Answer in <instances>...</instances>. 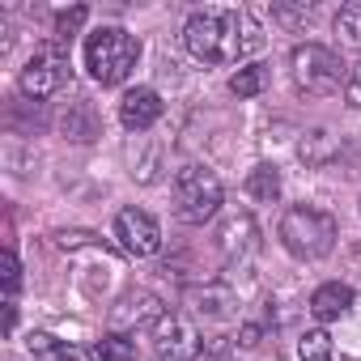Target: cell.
<instances>
[{
  "mask_svg": "<svg viewBox=\"0 0 361 361\" xmlns=\"http://www.w3.org/2000/svg\"><path fill=\"white\" fill-rule=\"evenodd\" d=\"M298 153H302V161L306 166H327L331 157H336V136L331 132H306L302 136V145H298Z\"/></svg>",
  "mask_w": 361,
  "mask_h": 361,
  "instance_id": "cell-16",
  "label": "cell"
},
{
  "mask_svg": "<svg viewBox=\"0 0 361 361\" xmlns=\"http://www.w3.org/2000/svg\"><path fill=\"white\" fill-rule=\"evenodd\" d=\"M56 243L73 251V247H90V234H81V230H73V234H56Z\"/></svg>",
  "mask_w": 361,
  "mask_h": 361,
  "instance_id": "cell-24",
  "label": "cell"
},
{
  "mask_svg": "<svg viewBox=\"0 0 361 361\" xmlns=\"http://www.w3.org/2000/svg\"><path fill=\"white\" fill-rule=\"evenodd\" d=\"M183 43L200 64H238L259 47V30L243 9H200L188 18Z\"/></svg>",
  "mask_w": 361,
  "mask_h": 361,
  "instance_id": "cell-1",
  "label": "cell"
},
{
  "mask_svg": "<svg viewBox=\"0 0 361 361\" xmlns=\"http://www.w3.org/2000/svg\"><path fill=\"white\" fill-rule=\"evenodd\" d=\"M217 243H221L226 259H247V255L255 251V221H251V217H230V221L221 226Z\"/></svg>",
  "mask_w": 361,
  "mask_h": 361,
  "instance_id": "cell-13",
  "label": "cell"
},
{
  "mask_svg": "<svg viewBox=\"0 0 361 361\" xmlns=\"http://www.w3.org/2000/svg\"><path fill=\"white\" fill-rule=\"evenodd\" d=\"M348 306H353V289L340 285V281H327V285H319V289L310 293V314H314L319 323H336V319H344Z\"/></svg>",
  "mask_w": 361,
  "mask_h": 361,
  "instance_id": "cell-11",
  "label": "cell"
},
{
  "mask_svg": "<svg viewBox=\"0 0 361 361\" xmlns=\"http://www.w3.org/2000/svg\"><path fill=\"white\" fill-rule=\"evenodd\" d=\"M153 353H157V361H196L200 357V336L188 319L166 314L153 331Z\"/></svg>",
  "mask_w": 361,
  "mask_h": 361,
  "instance_id": "cell-8",
  "label": "cell"
},
{
  "mask_svg": "<svg viewBox=\"0 0 361 361\" xmlns=\"http://www.w3.org/2000/svg\"><path fill=\"white\" fill-rule=\"evenodd\" d=\"M68 77H73L68 43L51 39V43L35 47V56L26 60V68H22V77H18V85H22V94H26V98H51V94H60V90L68 85Z\"/></svg>",
  "mask_w": 361,
  "mask_h": 361,
  "instance_id": "cell-6",
  "label": "cell"
},
{
  "mask_svg": "<svg viewBox=\"0 0 361 361\" xmlns=\"http://www.w3.org/2000/svg\"><path fill=\"white\" fill-rule=\"evenodd\" d=\"M140 60V43L136 35H128L123 26H102L85 39V68L98 85H119L128 81V73Z\"/></svg>",
  "mask_w": 361,
  "mask_h": 361,
  "instance_id": "cell-2",
  "label": "cell"
},
{
  "mask_svg": "<svg viewBox=\"0 0 361 361\" xmlns=\"http://www.w3.org/2000/svg\"><path fill=\"white\" fill-rule=\"evenodd\" d=\"M336 238H340L336 217L314 204H298L281 217V243L293 259H323V255H331Z\"/></svg>",
  "mask_w": 361,
  "mask_h": 361,
  "instance_id": "cell-3",
  "label": "cell"
},
{
  "mask_svg": "<svg viewBox=\"0 0 361 361\" xmlns=\"http://www.w3.org/2000/svg\"><path fill=\"white\" fill-rule=\"evenodd\" d=\"M298 361H331V336H327L323 327L302 331V340H298Z\"/></svg>",
  "mask_w": 361,
  "mask_h": 361,
  "instance_id": "cell-20",
  "label": "cell"
},
{
  "mask_svg": "<svg viewBox=\"0 0 361 361\" xmlns=\"http://www.w3.org/2000/svg\"><path fill=\"white\" fill-rule=\"evenodd\" d=\"M26 353H30V361H73V357H77V348H73L68 340H56V336H47V331H35V336L26 340Z\"/></svg>",
  "mask_w": 361,
  "mask_h": 361,
  "instance_id": "cell-15",
  "label": "cell"
},
{
  "mask_svg": "<svg viewBox=\"0 0 361 361\" xmlns=\"http://www.w3.org/2000/svg\"><path fill=\"white\" fill-rule=\"evenodd\" d=\"M344 102L353 106V111H361V64L348 73V81H344Z\"/></svg>",
  "mask_w": 361,
  "mask_h": 361,
  "instance_id": "cell-23",
  "label": "cell"
},
{
  "mask_svg": "<svg viewBox=\"0 0 361 361\" xmlns=\"http://www.w3.org/2000/svg\"><path fill=\"white\" fill-rule=\"evenodd\" d=\"M166 314H161V302L149 293V289H132L115 310H111V323H115V331H123L128 336V327H140V323H161Z\"/></svg>",
  "mask_w": 361,
  "mask_h": 361,
  "instance_id": "cell-10",
  "label": "cell"
},
{
  "mask_svg": "<svg viewBox=\"0 0 361 361\" xmlns=\"http://www.w3.org/2000/svg\"><path fill=\"white\" fill-rule=\"evenodd\" d=\"M238 344H243V348H255V344H259V327H255V323H247V327L238 331Z\"/></svg>",
  "mask_w": 361,
  "mask_h": 361,
  "instance_id": "cell-25",
  "label": "cell"
},
{
  "mask_svg": "<svg viewBox=\"0 0 361 361\" xmlns=\"http://www.w3.org/2000/svg\"><path fill=\"white\" fill-rule=\"evenodd\" d=\"M336 35L344 47L361 51V0H348V5L336 13Z\"/></svg>",
  "mask_w": 361,
  "mask_h": 361,
  "instance_id": "cell-18",
  "label": "cell"
},
{
  "mask_svg": "<svg viewBox=\"0 0 361 361\" xmlns=\"http://www.w3.org/2000/svg\"><path fill=\"white\" fill-rule=\"evenodd\" d=\"M157 119H161V98H157V90L136 85V90L123 94V102H119V123H123L128 132H149Z\"/></svg>",
  "mask_w": 361,
  "mask_h": 361,
  "instance_id": "cell-9",
  "label": "cell"
},
{
  "mask_svg": "<svg viewBox=\"0 0 361 361\" xmlns=\"http://www.w3.org/2000/svg\"><path fill=\"white\" fill-rule=\"evenodd\" d=\"M188 310L192 314H204V319H226L234 310V293L226 285H200V289H188Z\"/></svg>",
  "mask_w": 361,
  "mask_h": 361,
  "instance_id": "cell-12",
  "label": "cell"
},
{
  "mask_svg": "<svg viewBox=\"0 0 361 361\" xmlns=\"http://www.w3.org/2000/svg\"><path fill=\"white\" fill-rule=\"evenodd\" d=\"M264 85H268V68L264 64H247V68H238L230 77V94H238V98H255V94H264Z\"/></svg>",
  "mask_w": 361,
  "mask_h": 361,
  "instance_id": "cell-19",
  "label": "cell"
},
{
  "mask_svg": "<svg viewBox=\"0 0 361 361\" xmlns=\"http://www.w3.org/2000/svg\"><path fill=\"white\" fill-rule=\"evenodd\" d=\"M115 238H119L123 251L136 255V259H149V255L161 251V226H157L145 209H123V213L115 217Z\"/></svg>",
  "mask_w": 361,
  "mask_h": 361,
  "instance_id": "cell-7",
  "label": "cell"
},
{
  "mask_svg": "<svg viewBox=\"0 0 361 361\" xmlns=\"http://www.w3.org/2000/svg\"><path fill=\"white\" fill-rule=\"evenodd\" d=\"M0 268H5V289H9V302L18 298V285H22V264L13 251H5V259H0Z\"/></svg>",
  "mask_w": 361,
  "mask_h": 361,
  "instance_id": "cell-22",
  "label": "cell"
},
{
  "mask_svg": "<svg viewBox=\"0 0 361 361\" xmlns=\"http://www.w3.org/2000/svg\"><path fill=\"white\" fill-rule=\"evenodd\" d=\"M289 73H293V85H298L302 94H310V98H327V94H336L340 81H344L340 56H336L331 47H323V43H302V47H293Z\"/></svg>",
  "mask_w": 361,
  "mask_h": 361,
  "instance_id": "cell-5",
  "label": "cell"
},
{
  "mask_svg": "<svg viewBox=\"0 0 361 361\" xmlns=\"http://www.w3.org/2000/svg\"><path fill=\"white\" fill-rule=\"evenodd\" d=\"M85 18H90V9H85V5H73V9L56 13V39H60V43H73V35L85 26Z\"/></svg>",
  "mask_w": 361,
  "mask_h": 361,
  "instance_id": "cell-21",
  "label": "cell"
},
{
  "mask_svg": "<svg viewBox=\"0 0 361 361\" xmlns=\"http://www.w3.org/2000/svg\"><path fill=\"white\" fill-rule=\"evenodd\" d=\"M94 361H136V344L123 336V331H106L94 348H90Z\"/></svg>",
  "mask_w": 361,
  "mask_h": 361,
  "instance_id": "cell-17",
  "label": "cell"
},
{
  "mask_svg": "<svg viewBox=\"0 0 361 361\" xmlns=\"http://www.w3.org/2000/svg\"><path fill=\"white\" fill-rule=\"evenodd\" d=\"M247 196L251 200H259V204H272L276 196H281V170L276 166H255L251 174H247Z\"/></svg>",
  "mask_w": 361,
  "mask_h": 361,
  "instance_id": "cell-14",
  "label": "cell"
},
{
  "mask_svg": "<svg viewBox=\"0 0 361 361\" xmlns=\"http://www.w3.org/2000/svg\"><path fill=\"white\" fill-rule=\"evenodd\" d=\"M221 209V178L209 166H183L174 174V217L188 226L213 221Z\"/></svg>",
  "mask_w": 361,
  "mask_h": 361,
  "instance_id": "cell-4",
  "label": "cell"
}]
</instances>
